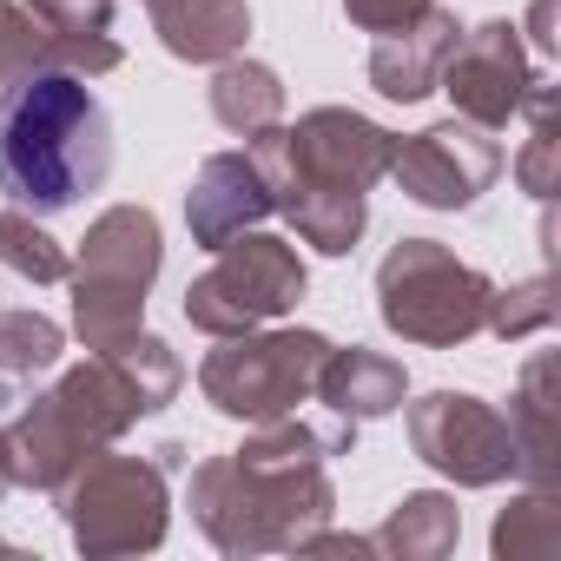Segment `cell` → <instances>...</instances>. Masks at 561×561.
Here are the masks:
<instances>
[{
  "mask_svg": "<svg viewBox=\"0 0 561 561\" xmlns=\"http://www.w3.org/2000/svg\"><path fill=\"white\" fill-rule=\"evenodd\" d=\"M351 449H357V423H344V416L257 423V436H244V449L205 456L192 469V522L231 561L291 554L311 528H324L337 515V489H331L324 462L351 456Z\"/></svg>",
  "mask_w": 561,
  "mask_h": 561,
  "instance_id": "1",
  "label": "cell"
},
{
  "mask_svg": "<svg viewBox=\"0 0 561 561\" xmlns=\"http://www.w3.org/2000/svg\"><path fill=\"white\" fill-rule=\"evenodd\" d=\"M113 172V119L67 67H41L0 87V192L21 211L54 218L100 192Z\"/></svg>",
  "mask_w": 561,
  "mask_h": 561,
  "instance_id": "2",
  "label": "cell"
},
{
  "mask_svg": "<svg viewBox=\"0 0 561 561\" xmlns=\"http://www.w3.org/2000/svg\"><path fill=\"white\" fill-rule=\"evenodd\" d=\"M165 264V231L146 205H106L87 238L80 257L67 264L73 285V331L87 351H113L146 324V291Z\"/></svg>",
  "mask_w": 561,
  "mask_h": 561,
  "instance_id": "3",
  "label": "cell"
},
{
  "mask_svg": "<svg viewBox=\"0 0 561 561\" xmlns=\"http://www.w3.org/2000/svg\"><path fill=\"white\" fill-rule=\"evenodd\" d=\"M67 535L87 561H119V554H152L172 528V482L159 456H119L93 449L60 489Z\"/></svg>",
  "mask_w": 561,
  "mask_h": 561,
  "instance_id": "4",
  "label": "cell"
},
{
  "mask_svg": "<svg viewBox=\"0 0 561 561\" xmlns=\"http://www.w3.org/2000/svg\"><path fill=\"white\" fill-rule=\"evenodd\" d=\"M489 277L436 238H397L377 264V311L403 344L456 351L489 318Z\"/></svg>",
  "mask_w": 561,
  "mask_h": 561,
  "instance_id": "5",
  "label": "cell"
},
{
  "mask_svg": "<svg viewBox=\"0 0 561 561\" xmlns=\"http://www.w3.org/2000/svg\"><path fill=\"white\" fill-rule=\"evenodd\" d=\"M179 383H185V370H179L172 344L152 331H133L126 344L93 351L87 364L60 370L54 403L67 410V423L80 430L87 449H113L139 416H159L179 397Z\"/></svg>",
  "mask_w": 561,
  "mask_h": 561,
  "instance_id": "6",
  "label": "cell"
},
{
  "mask_svg": "<svg viewBox=\"0 0 561 561\" xmlns=\"http://www.w3.org/2000/svg\"><path fill=\"white\" fill-rule=\"evenodd\" d=\"M324 357H331L324 331H264L257 324L244 337H218V351L198 364V390L231 423H277V416H298Z\"/></svg>",
  "mask_w": 561,
  "mask_h": 561,
  "instance_id": "7",
  "label": "cell"
},
{
  "mask_svg": "<svg viewBox=\"0 0 561 561\" xmlns=\"http://www.w3.org/2000/svg\"><path fill=\"white\" fill-rule=\"evenodd\" d=\"M305 298V257L298 244L271 238V231H238L218 244L211 271H198L185 285V324L205 337H244L257 324H277L298 311Z\"/></svg>",
  "mask_w": 561,
  "mask_h": 561,
  "instance_id": "8",
  "label": "cell"
},
{
  "mask_svg": "<svg viewBox=\"0 0 561 561\" xmlns=\"http://www.w3.org/2000/svg\"><path fill=\"white\" fill-rule=\"evenodd\" d=\"M410 449L456 489H495L515 476V443L495 403L469 390H430L410 403Z\"/></svg>",
  "mask_w": 561,
  "mask_h": 561,
  "instance_id": "9",
  "label": "cell"
},
{
  "mask_svg": "<svg viewBox=\"0 0 561 561\" xmlns=\"http://www.w3.org/2000/svg\"><path fill=\"white\" fill-rule=\"evenodd\" d=\"M390 179L423 211H469L502 179V146H495V133H482L469 119H443V126H423V133L397 139Z\"/></svg>",
  "mask_w": 561,
  "mask_h": 561,
  "instance_id": "10",
  "label": "cell"
},
{
  "mask_svg": "<svg viewBox=\"0 0 561 561\" xmlns=\"http://www.w3.org/2000/svg\"><path fill=\"white\" fill-rule=\"evenodd\" d=\"M535 80L541 73H535V60L522 47V27L515 21H482V27H462V41H456V54L443 67L436 93L456 100V119H469L482 133H502L522 113V100H528Z\"/></svg>",
  "mask_w": 561,
  "mask_h": 561,
  "instance_id": "11",
  "label": "cell"
},
{
  "mask_svg": "<svg viewBox=\"0 0 561 561\" xmlns=\"http://www.w3.org/2000/svg\"><path fill=\"white\" fill-rule=\"evenodd\" d=\"M271 185L257 172L251 152H211L198 172H192V192H185V225H192V244L218 251L231 244L238 231H257L271 218Z\"/></svg>",
  "mask_w": 561,
  "mask_h": 561,
  "instance_id": "12",
  "label": "cell"
},
{
  "mask_svg": "<svg viewBox=\"0 0 561 561\" xmlns=\"http://www.w3.org/2000/svg\"><path fill=\"white\" fill-rule=\"evenodd\" d=\"M456 41H462V21L449 8H430L423 21H410L397 34H377V47H370V87L383 100H397V106L430 100L443 87V67H449Z\"/></svg>",
  "mask_w": 561,
  "mask_h": 561,
  "instance_id": "13",
  "label": "cell"
},
{
  "mask_svg": "<svg viewBox=\"0 0 561 561\" xmlns=\"http://www.w3.org/2000/svg\"><path fill=\"white\" fill-rule=\"evenodd\" d=\"M0 456H8V476L21 489H41L54 495L93 449L80 443V430L67 423V410L54 403V390H41L34 403H21V416L0 430Z\"/></svg>",
  "mask_w": 561,
  "mask_h": 561,
  "instance_id": "14",
  "label": "cell"
},
{
  "mask_svg": "<svg viewBox=\"0 0 561 561\" xmlns=\"http://www.w3.org/2000/svg\"><path fill=\"white\" fill-rule=\"evenodd\" d=\"M508 443H515V476L528 489L561 482V416H554V351H535L522 364V383L508 397Z\"/></svg>",
  "mask_w": 561,
  "mask_h": 561,
  "instance_id": "15",
  "label": "cell"
},
{
  "mask_svg": "<svg viewBox=\"0 0 561 561\" xmlns=\"http://www.w3.org/2000/svg\"><path fill=\"white\" fill-rule=\"evenodd\" d=\"M146 14H152L159 47L185 67H218V60L244 54V41H251L244 0H146Z\"/></svg>",
  "mask_w": 561,
  "mask_h": 561,
  "instance_id": "16",
  "label": "cell"
},
{
  "mask_svg": "<svg viewBox=\"0 0 561 561\" xmlns=\"http://www.w3.org/2000/svg\"><path fill=\"white\" fill-rule=\"evenodd\" d=\"M311 397H324V410L344 416V423H377V416L403 410V364L383 357V351H364V344H351V351L331 344V357L318 364Z\"/></svg>",
  "mask_w": 561,
  "mask_h": 561,
  "instance_id": "17",
  "label": "cell"
},
{
  "mask_svg": "<svg viewBox=\"0 0 561 561\" xmlns=\"http://www.w3.org/2000/svg\"><path fill=\"white\" fill-rule=\"evenodd\" d=\"M21 8L41 21L54 67L80 73V80H100L126 60L119 41H113V0H21Z\"/></svg>",
  "mask_w": 561,
  "mask_h": 561,
  "instance_id": "18",
  "label": "cell"
},
{
  "mask_svg": "<svg viewBox=\"0 0 561 561\" xmlns=\"http://www.w3.org/2000/svg\"><path fill=\"white\" fill-rule=\"evenodd\" d=\"M205 100H211V119L225 133H238V139H251L264 126H285V80H277L264 60H238V54L218 60Z\"/></svg>",
  "mask_w": 561,
  "mask_h": 561,
  "instance_id": "19",
  "label": "cell"
},
{
  "mask_svg": "<svg viewBox=\"0 0 561 561\" xmlns=\"http://www.w3.org/2000/svg\"><path fill=\"white\" fill-rule=\"evenodd\" d=\"M456 541H462V508L443 489L403 495L377 528V554H390V561H443Z\"/></svg>",
  "mask_w": 561,
  "mask_h": 561,
  "instance_id": "20",
  "label": "cell"
},
{
  "mask_svg": "<svg viewBox=\"0 0 561 561\" xmlns=\"http://www.w3.org/2000/svg\"><path fill=\"white\" fill-rule=\"evenodd\" d=\"M277 211L291 218V231L324 251V257H351L364 225H370V198L364 192H291V198H277Z\"/></svg>",
  "mask_w": 561,
  "mask_h": 561,
  "instance_id": "21",
  "label": "cell"
},
{
  "mask_svg": "<svg viewBox=\"0 0 561 561\" xmlns=\"http://www.w3.org/2000/svg\"><path fill=\"white\" fill-rule=\"evenodd\" d=\"M495 561H554L561 554V495L554 489H522L495 528H489Z\"/></svg>",
  "mask_w": 561,
  "mask_h": 561,
  "instance_id": "22",
  "label": "cell"
},
{
  "mask_svg": "<svg viewBox=\"0 0 561 561\" xmlns=\"http://www.w3.org/2000/svg\"><path fill=\"white\" fill-rule=\"evenodd\" d=\"M67 331L47 311H0V377L8 383H34L47 370H60Z\"/></svg>",
  "mask_w": 561,
  "mask_h": 561,
  "instance_id": "23",
  "label": "cell"
},
{
  "mask_svg": "<svg viewBox=\"0 0 561 561\" xmlns=\"http://www.w3.org/2000/svg\"><path fill=\"white\" fill-rule=\"evenodd\" d=\"M0 264L27 285H67V244L21 205L0 211Z\"/></svg>",
  "mask_w": 561,
  "mask_h": 561,
  "instance_id": "24",
  "label": "cell"
},
{
  "mask_svg": "<svg viewBox=\"0 0 561 561\" xmlns=\"http://www.w3.org/2000/svg\"><path fill=\"white\" fill-rule=\"evenodd\" d=\"M554 324V277L541 271V277H522V285H495L489 291V318H482V331H495L502 344H522V337H535V331H548Z\"/></svg>",
  "mask_w": 561,
  "mask_h": 561,
  "instance_id": "25",
  "label": "cell"
},
{
  "mask_svg": "<svg viewBox=\"0 0 561 561\" xmlns=\"http://www.w3.org/2000/svg\"><path fill=\"white\" fill-rule=\"evenodd\" d=\"M522 113H528V146H522V159H515V179H522V192L528 198H554V87L548 80H535L528 87V100H522Z\"/></svg>",
  "mask_w": 561,
  "mask_h": 561,
  "instance_id": "26",
  "label": "cell"
},
{
  "mask_svg": "<svg viewBox=\"0 0 561 561\" xmlns=\"http://www.w3.org/2000/svg\"><path fill=\"white\" fill-rule=\"evenodd\" d=\"M41 67H54L41 21L21 8V0H0V87H14V80H27Z\"/></svg>",
  "mask_w": 561,
  "mask_h": 561,
  "instance_id": "27",
  "label": "cell"
},
{
  "mask_svg": "<svg viewBox=\"0 0 561 561\" xmlns=\"http://www.w3.org/2000/svg\"><path fill=\"white\" fill-rule=\"evenodd\" d=\"M430 8H436V0H344L351 27H364V34H397V27L423 21Z\"/></svg>",
  "mask_w": 561,
  "mask_h": 561,
  "instance_id": "28",
  "label": "cell"
},
{
  "mask_svg": "<svg viewBox=\"0 0 561 561\" xmlns=\"http://www.w3.org/2000/svg\"><path fill=\"white\" fill-rule=\"evenodd\" d=\"M548 14H554V0H535V47L554 54V34H548Z\"/></svg>",
  "mask_w": 561,
  "mask_h": 561,
  "instance_id": "29",
  "label": "cell"
},
{
  "mask_svg": "<svg viewBox=\"0 0 561 561\" xmlns=\"http://www.w3.org/2000/svg\"><path fill=\"white\" fill-rule=\"evenodd\" d=\"M14 489V476H8V456H0V495H8Z\"/></svg>",
  "mask_w": 561,
  "mask_h": 561,
  "instance_id": "30",
  "label": "cell"
},
{
  "mask_svg": "<svg viewBox=\"0 0 561 561\" xmlns=\"http://www.w3.org/2000/svg\"><path fill=\"white\" fill-rule=\"evenodd\" d=\"M0 548H8V541H0Z\"/></svg>",
  "mask_w": 561,
  "mask_h": 561,
  "instance_id": "31",
  "label": "cell"
}]
</instances>
